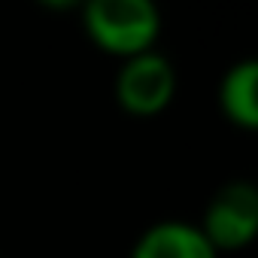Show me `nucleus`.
I'll use <instances>...</instances> for the list:
<instances>
[{
  "label": "nucleus",
  "instance_id": "nucleus-2",
  "mask_svg": "<svg viewBox=\"0 0 258 258\" xmlns=\"http://www.w3.org/2000/svg\"><path fill=\"white\" fill-rule=\"evenodd\" d=\"M258 231V195L249 182L225 185L207 207L204 237L213 249H240Z\"/></svg>",
  "mask_w": 258,
  "mask_h": 258
},
{
  "label": "nucleus",
  "instance_id": "nucleus-1",
  "mask_svg": "<svg viewBox=\"0 0 258 258\" xmlns=\"http://www.w3.org/2000/svg\"><path fill=\"white\" fill-rule=\"evenodd\" d=\"M158 28V10L146 0H94L85 7V31L112 55H143L155 43Z\"/></svg>",
  "mask_w": 258,
  "mask_h": 258
},
{
  "label": "nucleus",
  "instance_id": "nucleus-5",
  "mask_svg": "<svg viewBox=\"0 0 258 258\" xmlns=\"http://www.w3.org/2000/svg\"><path fill=\"white\" fill-rule=\"evenodd\" d=\"M258 64L246 61L228 70L225 82H222V109L234 124L243 127H255L258 124Z\"/></svg>",
  "mask_w": 258,
  "mask_h": 258
},
{
  "label": "nucleus",
  "instance_id": "nucleus-4",
  "mask_svg": "<svg viewBox=\"0 0 258 258\" xmlns=\"http://www.w3.org/2000/svg\"><path fill=\"white\" fill-rule=\"evenodd\" d=\"M134 258H216V249L198 228L164 222L140 237Z\"/></svg>",
  "mask_w": 258,
  "mask_h": 258
},
{
  "label": "nucleus",
  "instance_id": "nucleus-3",
  "mask_svg": "<svg viewBox=\"0 0 258 258\" xmlns=\"http://www.w3.org/2000/svg\"><path fill=\"white\" fill-rule=\"evenodd\" d=\"M173 85H176V79H173V67L167 64V58L143 52L124 64L118 85H115V94L127 112L152 115L170 103Z\"/></svg>",
  "mask_w": 258,
  "mask_h": 258
}]
</instances>
